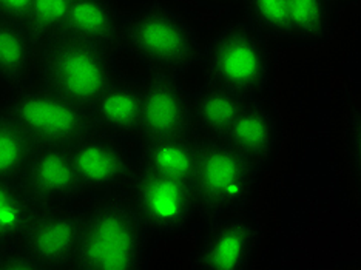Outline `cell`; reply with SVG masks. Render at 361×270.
I'll return each mask as SVG.
<instances>
[{
	"instance_id": "277c9868",
	"label": "cell",
	"mask_w": 361,
	"mask_h": 270,
	"mask_svg": "<svg viewBox=\"0 0 361 270\" xmlns=\"http://www.w3.org/2000/svg\"><path fill=\"white\" fill-rule=\"evenodd\" d=\"M259 176V166L227 141L201 139L192 178L196 216L213 223L240 210L249 201Z\"/></svg>"
},
{
	"instance_id": "8fae6325",
	"label": "cell",
	"mask_w": 361,
	"mask_h": 270,
	"mask_svg": "<svg viewBox=\"0 0 361 270\" xmlns=\"http://www.w3.org/2000/svg\"><path fill=\"white\" fill-rule=\"evenodd\" d=\"M80 207H40L19 243L42 269L71 267L80 241Z\"/></svg>"
},
{
	"instance_id": "cb8c5ba5",
	"label": "cell",
	"mask_w": 361,
	"mask_h": 270,
	"mask_svg": "<svg viewBox=\"0 0 361 270\" xmlns=\"http://www.w3.org/2000/svg\"><path fill=\"white\" fill-rule=\"evenodd\" d=\"M42 269L36 258L23 247L22 244H14L5 247L4 270H37Z\"/></svg>"
},
{
	"instance_id": "52a82bcc",
	"label": "cell",
	"mask_w": 361,
	"mask_h": 270,
	"mask_svg": "<svg viewBox=\"0 0 361 270\" xmlns=\"http://www.w3.org/2000/svg\"><path fill=\"white\" fill-rule=\"evenodd\" d=\"M124 193L153 236L184 233L196 218L190 183L158 176L136 167Z\"/></svg>"
},
{
	"instance_id": "4fadbf2b",
	"label": "cell",
	"mask_w": 361,
	"mask_h": 270,
	"mask_svg": "<svg viewBox=\"0 0 361 270\" xmlns=\"http://www.w3.org/2000/svg\"><path fill=\"white\" fill-rule=\"evenodd\" d=\"M141 82L119 75L92 107L94 127L135 141L141 130Z\"/></svg>"
},
{
	"instance_id": "ffe728a7",
	"label": "cell",
	"mask_w": 361,
	"mask_h": 270,
	"mask_svg": "<svg viewBox=\"0 0 361 270\" xmlns=\"http://www.w3.org/2000/svg\"><path fill=\"white\" fill-rule=\"evenodd\" d=\"M287 6L289 37L305 44H319L331 36L334 28L331 0H287Z\"/></svg>"
},
{
	"instance_id": "d6986e66",
	"label": "cell",
	"mask_w": 361,
	"mask_h": 270,
	"mask_svg": "<svg viewBox=\"0 0 361 270\" xmlns=\"http://www.w3.org/2000/svg\"><path fill=\"white\" fill-rule=\"evenodd\" d=\"M39 209L20 179H0V245L19 244Z\"/></svg>"
},
{
	"instance_id": "7a4b0ae2",
	"label": "cell",
	"mask_w": 361,
	"mask_h": 270,
	"mask_svg": "<svg viewBox=\"0 0 361 270\" xmlns=\"http://www.w3.org/2000/svg\"><path fill=\"white\" fill-rule=\"evenodd\" d=\"M121 45L154 73H183L201 59L202 48L188 22L167 5H145L122 22Z\"/></svg>"
},
{
	"instance_id": "6da1fadb",
	"label": "cell",
	"mask_w": 361,
	"mask_h": 270,
	"mask_svg": "<svg viewBox=\"0 0 361 270\" xmlns=\"http://www.w3.org/2000/svg\"><path fill=\"white\" fill-rule=\"evenodd\" d=\"M82 227L75 269L141 270L147 267L153 235L126 193L92 196L80 207Z\"/></svg>"
},
{
	"instance_id": "7402d4cb",
	"label": "cell",
	"mask_w": 361,
	"mask_h": 270,
	"mask_svg": "<svg viewBox=\"0 0 361 270\" xmlns=\"http://www.w3.org/2000/svg\"><path fill=\"white\" fill-rule=\"evenodd\" d=\"M32 150L30 137L0 109V179H20Z\"/></svg>"
},
{
	"instance_id": "30bf717a",
	"label": "cell",
	"mask_w": 361,
	"mask_h": 270,
	"mask_svg": "<svg viewBox=\"0 0 361 270\" xmlns=\"http://www.w3.org/2000/svg\"><path fill=\"white\" fill-rule=\"evenodd\" d=\"M142 109L137 141L192 132V94L176 75L153 73L141 82Z\"/></svg>"
},
{
	"instance_id": "9a60e30c",
	"label": "cell",
	"mask_w": 361,
	"mask_h": 270,
	"mask_svg": "<svg viewBox=\"0 0 361 270\" xmlns=\"http://www.w3.org/2000/svg\"><path fill=\"white\" fill-rule=\"evenodd\" d=\"M247 99L207 80L192 96V130L200 139L224 141Z\"/></svg>"
},
{
	"instance_id": "d4e9b609",
	"label": "cell",
	"mask_w": 361,
	"mask_h": 270,
	"mask_svg": "<svg viewBox=\"0 0 361 270\" xmlns=\"http://www.w3.org/2000/svg\"><path fill=\"white\" fill-rule=\"evenodd\" d=\"M31 2L32 0H0V19L23 23Z\"/></svg>"
},
{
	"instance_id": "2e32d148",
	"label": "cell",
	"mask_w": 361,
	"mask_h": 270,
	"mask_svg": "<svg viewBox=\"0 0 361 270\" xmlns=\"http://www.w3.org/2000/svg\"><path fill=\"white\" fill-rule=\"evenodd\" d=\"M40 47L22 22L0 19V84H30L39 71Z\"/></svg>"
},
{
	"instance_id": "603a6c76",
	"label": "cell",
	"mask_w": 361,
	"mask_h": 270,
	"mask_svg": "<svg viewBox=\"0 0 361 270\" xmlns=\"http://www.w3.org/2000/svg\"><path fill=\"white\" fill-rule=\"evenodd\" d=\"M250 27L262 37H289L287 0H244Z\"/></svg>"
},
{
	"instance_id": "3957f363",
	"label": "cell",
	"mask_w": 361,
	"mask_h": 270,
	"mask_svg": "<svg viewBox=\"0 0 361 270\" xmlns=\"http://www.w3.org/2000/svg\"><path fill=\"white\" fill-rule=\"evenodd\" d=\"M39 71L45 87L90 110L119 76L113 50L70 35L42 48Z\"/></svg>"
},
{
	"instance_id": "5bb4252c",
	"label": "cell",
	"mask_w": 361,
	"mask_h": 270,
	"mask_svg": "<svg viewBox=\"0 0 361 270\" xmlns=\"http://www.w3.org/2000/svg\"><path fill=\"white\" fill-rule=\"evenodd\" d=\"M201 139L193 130L184 135L139 141L136 167L149 173L192 183Z\"/></svg>"
},
{
	"instance_id": "7c38bea8",
	"label": "cell",
	"mask_w": 361,
	"mask_h": 270,
	"mask_svg": "<svg viewBox=\"0 0 361 270\" xmlns=\"http://www.w3.org/2000/svg\"><path fill=\"white\" fill-rule=\"evenodd\" d=\"M258 228L245 216L213 221L193 258L202 270H245L258 245Z\"/></svg>"
},
{
	"instance_id": "44dd1931",
	"label": "cell",
	"mask_w": 361,
	"mask_h": 270,
	"mask_svg": "<svg viewBox=\"0 0 361 270\" xmlns=\"http://www.w3.org/2000/svg\"><path fill=\"white\" fill-rule=\"evenodd\" d=\"M73 0H32L23 25L36 39L40 50L67 32Z\"/></svg>"
},
{
	"instance_id": "8992f818",
	"label": "cell",
	"mask_w": 361,
	"mask_h": 270,
	"mask_svg": "<svg viewBox=\"0 0 361 270\" xmlns=\"http://www.w3.org/2000/svg\"><path fill=\"white\" fill-rule=\"evenodd\" d=\"M207 80L243 97H255L270 75L266 40L247 23L221 30L201 54Z\"/></svg>"
},
{
	"instance_id": "e0dca14e",
	"label": "cell",
	"mask_w": 361,
	"mask_h": 270,
	"mask_svg": "<svg viewBox=\"0 0 361 270\" xmlns=\"http://www.w3.org/2000/svg\"><path fill=\"white\" fill-rule=\"evenodd\" d=\"M122 22L113 0H73L65 35L114 51L121 45Z\"/></svg>"
},
{
	"instance_id": "9c48e42d",
	"label": "cell",
	"mask_w": 361,
	"mask_h": 270,
	"mask_svg": "<svg viewBox=\"0 0 361 270\" xmlns=\"http://www.w3.org/2000/svg\"><path fill=\"white\" fill-rule=\"evenodd\" d=\"M20 181L39 207L76 206L87 200L70 147L35 145Z\"/></svg>"
},
{
	"instance_id": "484cf974",
	"label": "cell",
	"mask_w": 361,
	"mask_h": 270,
	"mask_svg": "<svg viewBox=\"0 0 361 270\" xmlns=\"http://www.w3.org/2000/svg\"><path fill=\"white\" fill-rule=\"evenodd\" d=\"M4 255H5V247L0 245V270H4Z\"/></svg>"
},
{
	"instance_id": "ba28073f",
	"label": "cell",
	"mask_w": 361,
	"mask_h": 270,
	"mask_svg": "<svg viewBox=\"0 0 361 270\" xmlns=\"http://www.w3.org/2000/svg\"><path fill=\"white\" fill-rule=\"evenodd\" d=\"M85 195L124 193L136 171V152L130 141L93 127L70 145Z\"/></svg>"
},
{
	"instance_id": "ac0fdd59",
	"label": "cell",
	"mask_w": 361,
	"mask_h": 270,
	"mask_svg": "<svg viewBox=\"0 0 361 270\" xmlns=\"http://www.w3.org/2000/svg\"><path fill=\"white\" fill-rule=\"evenodd\" d=\"M275 136L276 127L272 114L257 97H249L224 141L259 166L272 153Z\"/></svg>"
},
{
	"instance_id": "5b68a950",
	"label": "cell",
	"mask_w": 361,
	"mask_h": 270,
	"mask_svg": "<svg viewBox=\"0 0 361 270\" xmlns=\"http://www.w3.org/2000/svg\"><path fill=\"white\" fill-rule=\"evenodd\" d=\"M2 109L35 145L70 147L94 127L92 110L42 85L8 88Z\"/></svg>"
}]
</instances>
